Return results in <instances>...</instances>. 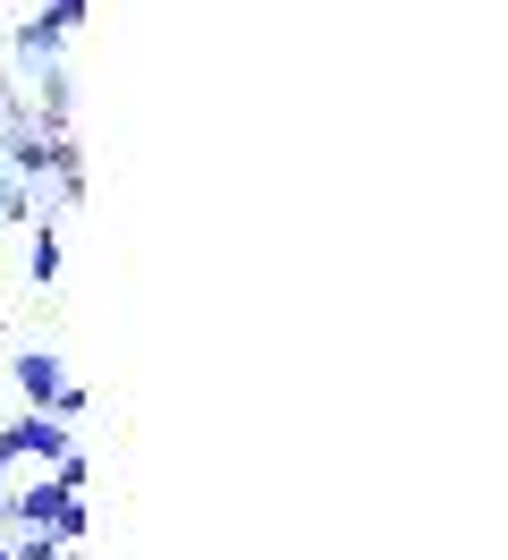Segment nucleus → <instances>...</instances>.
Segmentation results:
<instances>
[{
    "mask_svg": "<svg viewBox=\"0 0 508 560\" xmlns=\"http://www.w3.org/2000/svg\"><path fill=\"white\" fill-rule=\"evenodd\" d=\"M43 485H51V451H43V442H17V451H0V492L34 501Z\"/></svg>",
    "mask_w": 508,
    "mask_h": 560,
    "instance_id": "1",
    "label": "nucleus"
}]
</instances>
